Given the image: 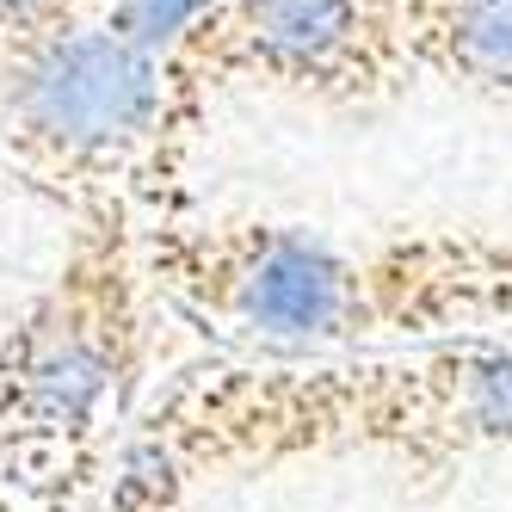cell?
<instances>
[{
	"mask_svg": "<svg viewBox=\"0 0 512 512\" xmlns=\"http://www.w3.org/2000/svg\"><path fill=\"white\" fill-rule=\"evenodd\" d=\"M475 451H512L506 334L408 352L223 358L149 395L99 512H179L204 482L321 457H377L414 482H445Z\"/></svg>",
	"mask_w": 512,
	"mask_h": 512,
	"instance_id": "6da1fadb",
	"label": "cell"
},
{
	"mask_svg": "<svg viewBox=\"0 0 512 512\" xmlns=\"http://www.w3.org/2000/svg\"><path fill=\"white\" fill-rule=\"evenodd\" d=\"M161 290L136 216L68 223L56 272L0 321V488L25 512H99L149 408Z\"/></svg>",
	"mask_w": 512,
	"mask_h": 512,
	"instance_id": "7a4b0ae2",
	"label": "cell"
},
{
	"mask_svg": "<svg viewBox=\"0 0 512 512\" xmlns=\"http://www.w3.org/2000/svg\"><path fill=\"white\" fill-rule=\"evenodd\" d=\"M0 161L68 223L136 216L155 229L192 210L167 142V68L105 19L68 25L7 68Z\"/></svg>",
	"mask_w": 512,
	"mask_h": 512,
	"instance_id": "3957f363",
	"label": "cell"
},
{
	"mask_svg": "<svg viewBox=\"0 0 512 512\" xmlns=\"http://www.w3.org/2000/svg\"><path fill=\"white\" fill-rule=\"evenodd\" d=\"M161 68L167 142L186 173L216 99L235 87L364 112L420 81L401 0H204Z\"/></svg>",
	"mask_w": 512,
	"mask_h": 512,
	"instance_id": "277c9868",
	"label": "cell"
},
{
	"mask_svg": "<svg viewBox=\"0 0 512 512\" xmlns=\"http://www.w3.org/2000/svg\"><path fill=\"white\" fill-rule=\"evenodd\" d=\"M401 19L420 75L512 99V0H401Z\"/></svg>",
	"mask_w": 512,
	"mask_h": 512,
	"instance_id": "5b68a950",
	"label": "cell"
},
{
	"mask_svg": "<svg viewBox=\"0 0 512 512\" xmlns=\"http://www.w3.org/2000/svg\"><path fill=\"white\" fill-rule=\"evenodd\" d=\"M87 19H105V0H0V81L25 50Z\"/></svg>",
	"mask_w": 512,
	"mask_h": 512,
	"instance_id": "8992f818",
	"label": "cell"
},
{
	"mask_svg": "<svg viewBox=\"0 0 512 512\" xmlns=\"http://www.w3.org/2000/svg\"><path fill=\"white\" fill-rule=\"evenodd\" d=\"M198 7H204V0H105V25L124 31L130 44L167 56L179 44V31L198 19Z\"/></svg>",
	"mask_w": 512,
	"mask_h": 512,
	"instance_id": "52a82bcc",
	"label": "cell"
},
{
	"mask_svg": "<svg viewBox=\"0 0 512 512\" xmlns=\"http://www.w3.org/2000/svg\"><path fill=\"white\" fill-rule=\"evenodd\" d=\"M0 512H25V506H19V500H13L7 488H0Z\"/></svg>",
	"mask_w": 512,
	"mask_h": 512,
	"instance_id": "ba28073f",
	"label": "cell"
}]
</instances>
